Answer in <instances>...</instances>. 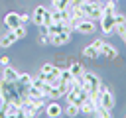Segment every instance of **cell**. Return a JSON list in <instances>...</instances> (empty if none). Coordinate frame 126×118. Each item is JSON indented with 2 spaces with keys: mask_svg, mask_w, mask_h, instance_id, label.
Here are the masks:
<instances>
[{
  "mask_svg": "<svg viewBox=\"0 0 126 118\" xmlns=\"http://www.w3.org/2000/svg\"><path fill=\"white\" fill-rule=\"evenodd\" d=\"M94 22L93 20H89V18H83L77 26H75V31H79V33H83V35H93L94 33Z\"/></svg>",
  "mask_w": 126,
  "mask_h": 118,
  "instance_id": "8992f818",
  "label": "cell"
},
{
  "mask_svg": "<svg viewBox=\"0 0 126 118\" xmlns=\"http://www.w3.org/2000/svg\"><path fill=\"white\" fill-rule=\"evenodd\" d=\"M91 45H93V47H94V49H98V51H100V47H102V45H104V39H94V41H93V43H91Z\"/></svg>",
  "mask_w": 126,
  "mask_h": 118,
  "instance_id": "4316f807",
  "label": "cell"
},
{
  "mask_svg": "<svg viewBox=\"0 0 126 118\" xmlns=\"http://www.w3.org/2000/svg\"><path fill=\"white\" fill-rule=\"evenodd\" d=\"M0 65H2V67L10 65V57H8V55H2V57H0Z\"/></svg>",
  "mask_w": 126,
  "mask_h": 118,
  "instance_id": "83f0119b",
  "label": "cell"
},
{
  "mask_svg": "<svg viewBox=\"0 0 126 118\" xmlns=\"http://www.w3.org/2000/svg\"><path fill=\"white\" fill-rule=\"evenodd\" d=\"M124 43H126V39H124Z\"/></svg>",
  "mask_w": 126,
  "mask_h": 118,
  "instance_id": "f546056e",
  "label": "cell"
},
{
  "mask_svg": "<svg viewBox=\"0 0 126 118\" xmlns=\"http://www.w3.org/2000/svg\"><path fill=\"white\" fill-rule=\"evenodd\" d=\"M32 83H33V75H32V73H20L18 85H22V87H30Z\"/></svg>",
  "mask_w": 126,
  "mask_h": 118,
  "instance_id": "2e32d148",
  "label": "cell"
},
{
  "mask_svg": "<svg viewBox=\"0 0 126 118\" xmlns=\"http://www.w3.org/2000/svg\"><path fill=\"white\" fill-rule=\"evenodd\" d=\"M79 8L83 10L85 18H89V20H98V18H102V6H100V4H96V2L85 0Z\"/></svg>",
  "mask_w": 126,
  "mask_h": 118,
  "instance_id": "7a4b0ae2",
  "label": "cell"
},
{
  "mask_svg": "<svg viewBox=\"0 0 126 118\" xmlns=\"http://www.w3.org/2000/svg\"><path fill=\"white\" fill-rule=\"evenodd\" d=\"M43 112H45V116L47 118H59L61 114H63V106L57 102V100H47V104H45V108H43Z\"/></svg>",
  "mask_w": 126,
  "mask_h": 118,
  "instance_id": "5b68a950",
  "label": "cell"
},
{
  "mask_svg": "<svg viewBox=\"0 0 126 118\" xmlns=\"http://www.w3.org/2000/svg\"><path fill=\"white\" fill-rule=\"evenodd\" d=\"M98 106H102V108H106V110H110V112H112V108H114V96H112L110 88L100 87V94H98Z\"/></svg>",
  "mask_w": 126,
  "mask_h": 118,
  "instance_id": "3957f363",
  "label": "cell"
},
{
  "mask_svg": "<svg viewBox=\"0 0 126 118\" xmlns=\"http://www.w3.org/2000/svg\"><path fill=\"white\" fill-rule=\"evenodd\" d=\"M14 33H16V37H18V39H24V37L28 35V30H26V26H24V24H20V26H16V28H14Z\"/></svg>",
  "mask_w": 126,
  "mask_h": 118,
  "instance_id": "d6986e66",
  "label": "cell"
},
{
  "mask_svg": "<svg viewBox=\"0 0 126 118\" xmlns=\"http://www.w3.org/2000/svg\"><path fill=\"white\" fill-rule=\"evenodd\" d=\"M65 114L71 116V118H75V116L81 114V106H79V104H71V102H67V106H65Z\"/></svg>",
  "mask_w": 126,
  "mask_h": 118,
  "instance_id": "9a60e30c",
  "label": "cell"
},
{
  "mask_svg": "<svg viewBox=\"0 0 126 118\" xmlns=\"http://www.w3.org/2000/svg\"><path fill=\"white\" fill-rule=\"evenodd\" d=\"M114 14H102V18H100V28H102V31L106 33V35H110L112 31H114Z\"/></svg>",
  "mask_w": 126,
  "mask_h": 118,
  "instance_id": "52a82bcc",
  "label": "cell"
},
{
  "mask_svg": "<svg viewBox=\"0 0 126 118\" xmlns=\"http://www.w3.org/2000/svg\"><path fill=\"white\" fill-rule=\"evenodd\" d=\"M114 24H116V26H126V16H124L122 12H116V14H114Z\"/></svg>",
  "mask_w": 126,
  "mask_h": 118,
  "instance_id": "44dd1931",
  "label": "cell"
},
{
  "mask_svg": "<svg viewBox=\"0 0 126 118\" xmlns=\"http://www.w3.org/2000/svg\"><path fill=\"white\" fill-rule=\"evenodd\" d=\"M43 24H45L47 28L53 24V16H51V10H45V18H43Z\"/></svg>",
  "mask_w": 126,
  "mask_h": 118,
  "instance_id": "d4e9b609",
  "label": "cell"
},
{
  "mask_svg": "<svg viewBox=\"0 0 126 118\" xmlns=\"http://www.w3.org/2000/svg\"><path fill=\"white\" fill-rule=\"evenodd\" d=\"M94 116H98V118H108V116H110V110H106V108H102V106L96 104V108H94Z\"/></svg>",
  "mask_w": 126,
  "mask_h": 118,
  "instance_id": "ffe728a7",
  "label": "cell"
},
{
  "mask_svg": "<svg viewBox=\"0 0 126 118\" xmlns=\"http://www.w3.org/2000/svg\"><path fill=\"white\" fill-rule=\"evenodd\" d=\"M71 33H73V31H69V30H63V31H59V33H53V35H49V43L55 45V47L67 45V43L71 41Z\"/></svg>",
  "mask_w": 126,
  "mask_h": 118,
  "instance_id": "277c9868",
  "label": "cell"
},
{
  "mask_svg": "<svg viewBox=\"0 0 126 118\" xmlns=\"http://www.w3.org/2000/svg\"><path fill=\"white\" fill-rule=\"evenodd\" d=\"M16 41H18V37H16L14 30H8L4 35H0V47H2V49L10 47V45H12V43H16Z\"/></svg>",
  "mask_w": 126,
  "mask_h": 118,
  "instance_id": "7c38bea8",
  "label": "cell"
},
{
  "mask_svg": "<svg viewBox=\"0 0 126 118\" xmlns=\"http://www.w3.org/2000/svg\"><path fill=\"white\" fill-rule=\"evenodd\" d=\"M69 71H71V75L73 77H77V75H83L85 71H83V67H81V63H77V61H73L71 65H69Z\"/></svg>",
  "mask_w": 126,
  "mask_h": 118,
  "instance_id": "ac0fdd59",
  "label": "cell"
},
{
  "mask_svg": "<svg viewBox=\"0 0 126 118\" xmlns=\"http://www.w3.org/2000/svg\"><path fill=\"white\" fill-rule=\"evenodd\" d=\"M98 55H102L104 59H116V57H118V49H116V47H112L110 43H106V41H104V45L100 47Z\"/></svg>",
  "mask_w": 126,
  "mask_h": 118,
  "instance_id": "8fae6325",
  "label": "cell"
},
{
  "mask_svg": "<svg viewBox=\"0 0 126 118\" xmlns=\"http://www.w3.org/2000/svg\"><path fill=\"white\" fill-rule=\"evenodd\" d=\"M114 31L122 37V41L126 39V26H114Z\"/></svg>",
  "mask_w": 126,
  "mask_h": 118,
  "instance_id": "cb8c5ba5",
  "label": "cell"
},
{
  "mask_svg": "<svg viewBox=\"0 0 126 118\" xmlns=\"http://www.w3.org/2000/svg\"><path fill=\"white\" fill-rule=\"evenodd\" d=\"M45 6H35L32 10V24L33 26H41L43 24V18H45Z\"/></svg>",
  "mask_w": 126,
  "mask_h": 118,
  "instance_id": "9c48e42d",
  "label": "cell"
},
{
  "mask_svg": "<svg viewBox=\"0 0 126 118\" xmlns=\"http://www.w3.org/2000/svg\"><path fill=\"white\" fill-rule=\"evenodd\" d=\"M18 14H20V22H22L24 26H26L28 22H32V16H30V14H26V12H18Z\"/></svg>",
  "mask_w": 126,
  "mask_h": 118,
  "instance_id": "484cf974",
  "label": "cell"
},
{
  "mask_svg": "<svg viewBox=\"0 0 126 118\" xmlns=\"http://www.w3.org/2000/svg\"><path fill=\"white\" fill-rule=\"evenodd\" d=\"M53 69H55V65H51V63H43L39 71H41V73H45V75H51V73H53Z\"/></svg>",
  "mask_w": 126,
  "mask_h": 118,
  "instance_id": "603a6c76",
  "label": "cell"
},
{
  "mask_svg": "<svg viewBox=\"0 0 126 118\" xmlns=\"http://www.w3.org/2000/svg\"><path fill=\"white\" fill-rule=\"evenodd\" d=\"M83 79H85V85H83V90L87 94H100V79L98 75L94 73H83Z\"/></svg>",
  "mask_w": 126,
  "mask_h": 118,
  "instance_id": "6da1fadb",
  "label": "cell"
},
{
  "mask_svg": "<svg viewBox=\"0 0 126 118\" xmlns=\"http://www.w3.org/2000/svg\"><path fill=\"white\" fill-rule=\"evenodd\" d=\"M87 96H89V94H87L83 88H81V90H69V92L65 94L67 102H71V104H79V106H81V102H83Z\"/></svg>",
  "mask_w": 126,
  "mask_h": 118,
  "instance_id": "ba28073f",
  "label": "cell"
},
{
  "mask_svg": "<svg viewBox=\"0 0 126 118\" xmlns=\"http://www.w3.org/2000/svg\"><path fill=\"white\" fill-rule=\"evenodd\" d=\"M83 57H85V59H96V57H98V49H94L93 45H87V47L83 49Z\"/></svg>",
  "mask_w": 126,
  "mask_h": 118,
  "instance_id": "e0dca14e",
  "label": "cell"
},
{
  "mask_svg": "<svg viewBox=\"0 0 126 118\" xmlns=\"http://www.w3.org/2000/svg\"><path fill=\"white\" fill-rule=\"evenodd\" d=\"M22 22H20V14L18 12H8L6 16H4V26L8 28V30H14L16 26H20Z\"/></svg>",
  "mask_w": 126,
  "mask_h": 118,
  "instance_id": "30bf717a",
  "label": "cell"
},
{
  "mask_svg": "<svg viewBox=\"0 0 126 118\" xmlns=\"http://www.w3.org/2000/svg\"><path fill=\"white\" fill-rule=\"evenodd\" d=\"M49 2H51V4H57V2H59V0H49Z\"/></svg>",
  "mask_w": 126,
  "mask_h": 118,
  "instance_id": "f1b7e54d",
  "label": "cell"
},
{
  "mask_svg": "<svg viewBox=\"0 0 126 118\" xmlns=\"http://www.w3.org/2000/svg\"><path fill=\"white\" fill-rule=\"evenodd\" d=\"M2 77H4L8 83H18V79H20V73H18L14 67L6 65V67H4V71H2Z\"/></svg>",
  "mask_w": 126,
  "mask_h": 118,
  "instance_id": "4fadbf2b",
  "label": "cell"
},
{
  "mask_svg": "<svg viewBox=\"0 0 126 118\" xmlns=\"http://www.w3.org/2000/svg\"><path fill=\"white\" fill-rule=\"evenodd\" d=\"M94 108H96V102H93L89 96L81 102V114H87V116H94Z\"/></svg>",
  "mask_w": 126,
  "mask_h": 118,
  "instance_id": "5bb4252c",
  "label": "cell"
},
{
  "mask_svg": "<svg viewBox=\"0 0 126 118\" xmlns=\"http://www.w3.org/2000/svg\"><path fill=\"white\" fill-rule=\"evenodd\" d=\"M71 2H73V0H59L57 4H53V8H57V10H67V8L71 6Z\"/></svg>",
  "mask_w": 126,
  "mask_h": 118,
  "instance_id": "7402d4cb",
  "label": "cell"
}]
</instances>
